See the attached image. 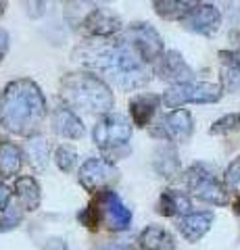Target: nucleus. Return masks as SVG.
Segmentation results:
<instances>
[{
	"instance_id": "nucleus-19",
	"label": "nucleus",
	"mask_w": 240,
	"mask_h": 250,
	"mask_svg": "<svg viewBox=\"0 0 240 250\" xmlns=\"http://www.w3.org/2000/svg\"><path fill=\"white\" fill-rule=\"evenodd\" d=\"M23 167V150L11 140L0 138V179L15 177Z\"/></svg>"
},
{
	"instance_id": "nucleus-31",
	"label": "nucleus",
	"mask_w": 240,
	"mask_h": 250,
	"mask_svg": "<svg viewBox=\"0 0 240 250\" xmlns=\"http://www.w3.org/2000/svg\"><path fill=\"white\" fill-rule=\"evenodd\" d=\"M6 52H9V34L4 29H0V62L6 57Z\"/></svg>"
},
{
	"instance_id": "nucleus-15",
	"label": "nucleus",
	"mask_w": 240,
	"mask_h": 250,
	"mask_svg": "<svg viewBox=\"0 0 240 250\" xmlns=\"http://www.w3.org/2000/svg\"><path fill=\"white\" fill-rule=\"evenodd\" d=\"M52 131L61 138H67V140H77L86 134L84 129V123L82 119L77 117V113L73 111L71 106L67 104H61L52 111Z\"/></svg>"
},
{
	"instance_id": "nucleus-10",
	"label": "nucleus",
	"mask_w": 240,
	"mask_h": 250,
	"mask_svg": "<svg viewBox=\"0 0 240 250\" xmlns=\"http://www.w3.org/2000/svg\"><path fill=\"white\" fill-rule=\"evenodd\" d=\"M119 179V169L113 165V161L105 156H92L80 167L77 182L86 192H100L105 188L113 186Z\"/></svg>"
},
{
	"instance_id": "nucleus-14",
	"label": "nucleus",
	"mask_w": 240,
	"mask_h": 250,
	"mask_svg": "<svg viewBox=\"0 0 240 250\" xmlns=\"http://www.w3.org/2000/svg\"><path fill=\"white\" fill-rule=\"evenodd\" d=\"M215 221V215L211 210H190L188 215L177 217V231L182 233L184 240L188 242H198L200 238H205V233L211 229V225Z\"/></svg>"
},
{
	"instance_id": "nucleus-9",
	"label": "nucleus",
	"mask_w": 240,
	"mask_h": 250,
	"mask_svg": "<svg viewBox=\"0 0 240 250\" xmlns=\"http://www.w3.org/2000/svg\"><path fill=\"white\" fill-rule=\"evenodd\" d=\"M192 131H195V121L186 108H174L151 125V136L163 142H188Z\"/></svg>"
},
{
	"instance_id": "nucleus-24",
	"label": "nucleus",
	"mask_w": 240,
	"mask_h": 250,
	"mask_svg": "<svg viewBox=\"0 0 240 250\" xmlns=\"http://www.w3.org/2000/svg\"><path fill=\"white\" fill-rule=\"evenodd\" d=\"M27 154H29V161L32 165L38 169H44L48 165V144L40 138H29L27 140Z\"/></svg>"
},
{
	"instance_id": "nucleus-21",
	"label": "nucleus",
	"mask_w": 240,
	"mask_h": 250,
	"mask_svg": "<svg viewBox=\"0 0 240 250\" xmlns=\"http://www.w3.org/2000/svg\"><path fill=\"white\" fill-rule=\"evenodd\" d=\"M198 4L200 0H153L154 13L167 21H180Z\"/></svg>"
},
{
	"instance_id": "nucleus-3",
	"label": "nucleus",
	"mask_w": 240,
	"mask_h": 250,
	"mask_svg": "<svg viewBox=\"0 0 240 250\" xmlns=\"http://www.w3.org/2000/svg\"><path fill=\"white\" fill-rule=\"evenodd\" d=\"M61 100L75 111L90 115H107L115 106L113 92L107 82L86 71L69 73L61 80Z\"/></svg>"
},
{
	"instance_id": "nucleus-20",
	"label": "nucleus",
	"mask_w": 240,
	"mask_h": 250,
	"mask_svg": "<svg viewBox=\"0 0 240 250\" xmlns=\"http://www.w3.org/2000/svg\"><path fill=\"white\" fill-rule=\"evenodd\" d=\"M15 198L25 210H36L40 207V186L34 177L23 175L15 179Z\"/></svg>"
},
{
	"instance_id": "nucleus-8",
	"label": "nucleus",
	"mask_w": 240,
	"mask_h": 250,
	"mask_svg": "<svg viewBox=\"0 0 240 250\" xmlns=\"http://www.w3.org/2000/svg\"><path fill=\"white\" fill-rule=\"evenodd\" d=\"M121 38L131 46V50H134L146 65L157 62L165 54L163 38H161V34L151 23H131V25L126 27Z\"/></svg>"
},
{
	"instance_id": "nucleus-13",
	"label": "nucleus",
	"mask_w": 240,
	"mask_h": 250,
	"mask_svg": "<svg viewBox=\"0 0 240 250\" xmlns=\"http://www.w3.org/2000/svg\"><path fill=\"white\" fill-rule=\"evenodd\" d=\"M157 75H159V80H163L172 85L195 80L192 67L184 61L182 54L175 50H167L163 57L157 61Z\"/></svg>"
},
{
	"instance_id": "nucleus-1",
	"label": "nucleus",
	"mask_w": 240,
	"mask_h": 250,
	"mask_svg": "<svg viewBox=\"0 0 240 250\" xmlns=\"http://www.w3.org/2000/svg\"><path fill=\"white\" fill-rule=\"evenodd\" d=\"M73 57L119 90H138L151 82V67L123 38H92L75 50Z\"/></svg>"
},
{
	"instance_id": "nucleus-7",
	"label": "nucleus",
	"mask_w": 240,
	"mask_h": 250,
	"mask_svg": "<svg viewBox=\"0 0 240 250\" xmlns=\"http://www.w3.org/2000/svg\"><path fill=\"white\" fill-rule=\"evenodd\" d=\"M131 138V123L119 113L100 115L94 129H92V140L103 152L115 154L119 148H126Z\"/></svg>"
},
{
	"instance_id": "nucleus-5",
	"label": "nucleus",
	"mask_w": 240,
	"mask_h": 250,
	"mask_svg": "<svg viewBox=\"0 0 240 250\" xmlns=\"http://www.w3.org/2000/svg\"><path fill=\"white\" fill-rule=\"evenodd\" d=\"M184 182L188 192L195 198L213 207H223L230 202V190L223 179L218 177L215 169L207 163H195L184 173Z\"/></svg>"
},
{
	"instance_id": "nucleus-22",
	"label": "nucleus",
	"mask_w": 240,
	"mask_h": 250,
	"mask_svg": "<svg viewBox=\"0 0 240 250\" xmlns=\"http://www.w3.org/2000/svg\"><path fill=\"white\" fill-rule=\"evenodd\" d=\"M153 167L159 175H163V177L177 175V171H180V156H177V150L172 144H165V146L157 148L154 159H153Z\"/></svg>"
},
{
	"instance_id": "nucleus-33",
	"label": "nucleus",
	"mask_w": 240,
	"mask_h": 250,
	"mask_svg": "<svg viewBox=\"0 0 240 250\" xmlns=\"http://www.w3.org/2000/svg\"><path fill=\"white\" fill-rule=\"evenodd\" d=\"M232 208H234V213H236V215H240V192L236 194L234 202H232Z\"/></svg>"
},
{
	"instance_id": "nucleus-27",
	"label": "nucleus",
	"mask_w": 240,
	"mask_h": 250,
	"mask_svg": "<svg viewBox=\"0 0 240 250\" xmlns=\"http://www.w3.org/2000/svg\"><path fill=\"white\" fill-rule=\"evenodd\" d=\"M223 182H226L230 192H236V194L240 192V156L228 165L226 175H223Z\"/></svg>"
},
{
	"instance_id": "nucleus-34",
	"label": "nucleus",
	"mask_w": 240,
	"mask_h": 250,
	"mask_svg": "<svg viewBox=\"0 0 240 250\" xmlns=\"http://www.w3.org/2000/svg\"><path fill=\"white\" fill-rule=\"evenodd\" d=\"M6 2H9V0H0V17H2V13L6 9Z\"/></svg>"
},
{
	"instance_id": "nucleus-11",
	"label": "nucleus",
	"mask_w": 240,
	"mask_h": 250,
	"mask_svg": "<svg viewBox=\"0 0 240 250\" xmlns=\"http://www.w3.org/2000/svg\"><path fill=\"white\" fill-rule=\"evenodd\" d=\"M180 25L190 34L211 38L221 27V13L213 4H198L196 9H192L186 17L180 19Z\"/></svg>"
},
{
	"instance_id": "nucleus-2",
	"label": "nucleus",
	"mask_w": 240,
	"mask_h": 250,
	"mask_svg": "<svg viewBox=\"0 0 240 250\" xmlns=\"http://www.w3.org/2000/svg\"><path fill=\"white\" fill-rule=\"evenodd\" d=\"M48 115L42 90L32 80H15L0 92V127L15 136L34 138Z\"/></svg>"
},
{
	"instance_id": "nucleus-6",
	"label": "nucleus",
	"mask_w": 240,
	"mask_h": 250,
	"mask_svg": "<svg viewBox=\"0 0 240 250\" xmlns=\"http://www.w3.org/2000/svg\"><path fill=\"white\" fill-rule=\"evenodd\" d=\"M221 85L211 82H184L172 85L161 100L165 108H182L184 104H213L221 100Z\"/></svg>"
},
{
	"instance_id": "nucleus-26",
	"label": "nucleus",
	"mask_w": 240,
	"mask_h": 250,
	"mask_svg": "<svg viewBox=\"0 0 240 250\" xmlns=\"http://www.w3.org/2000/svg\"><path fill=\"white\" fill-rule=\"evenodd\" d=\"M55 163H57V167L63 171V173H69V171H73L75 167V163H77V152H75V148L71 146H59L57 150H55Z\"/></svg>"
},
{
	"instance_id": "nucleus-12",
	"label": "nucleus",
	"mask_w": 240,
	"mask_h": 250,
	"mask_svg": "<svg viewBox=\"0 0 240 250\" xmlns=\"http://www.w3.org/2000/svg\"><path fill=\"white\" fill-rule=\"evenodd\" d=\"M75 31H80V34L88 36V38H113L121 31V21L117 15L94 6L92 13L82 21V25Z\"/></svg>"
},
{
	"instance_id": "nucleus-4",
	"label": "nucleus",
	"mask_w": 240,
	"mask_h": 250,
	"mask_svg": "<svg viewBox=\"0 0 240 250\" xmlns=\"http://www.w3.org/2000/svg\"><path fill=\"white\" fill-rule=\"evenodd\" d=\"M77 221H82V225L90 229L105 225L111 231H126L131 225V210L121 202L117 192H113L111 188H105V190L96 192L90 207L77 213Z\"/></svg>"
},
{
	"instance_id": "nucleus-23",
	"label": "nucleus",
	"mask_w": 240,
	"mask_h": 250,
	"mask_svg": "<svg viewBox=\"0 0 240 250\" xmlns=\"http://www.w3.org/2000/svg\"><path fill=\"white\" fill-rule=\"evenodd\" d=\"M23 217H25V208L19 202H9V207L0 210V231H11L19 228Z\"/></svg>"
},
{
	"instance_id": "nucleus-28",
	"label": "nucleus",
	"mask_w": 240,
	"mask_h": 250,
	"mask_svg": "<svg viewBox=\"0 0 240 250\" xmlns=\"http://www.w3.org/2000/svg\"><path fill=\"white\" fill-rule=\"evenodd\" d=\"M221 90L240 92V71L223 65V69H221Z\"/></svg>"
},
{
	"instance_id": "nucleus-25",
	"label": "nucleus",
	"mask_w": 240,
	"mask_h": 250,
	"mask_svg": "<svg viewBox=\"0 0 240 250\" xmlns=\"http://www.w3.org/2000/svg\"><path fill=\"white\" fill-rule=\"evenodd\" d=\"M238 129H240V113H230V115L219 117V119L211 125L209 134L211 136H226V134H232V131H238Z\"/></svg>"
},
{
	"instance_id": "nucleus-32",
	"label": "nucleus",
	"mask_w": 240,
	"mask_h": 250,
	"mask_svg": "<svg viewBox=\"0 0 240 250\" xmlns=\"http://www.w3.org/2000/svg\"><path fill=\"white\" fill-rule=\"evenodd\" d=\"M98 250H138V248L130 246V244H119V242H115V244H105L103 248H98Z\"/></svg>"
},
{
	"instance_id": "nucleus-16",
	"label": "nucleus",
	"mask_w": 240,
	"mask_h": 250,
	"mask_svg": "<svg viewBox=\"0 0 240 250\" xmlns=\"http://www.w3.org/2000/svg\"><path fill=\"white\" fill-rule=\"evenodd\" d=\"M159 104H163V100H161V96H157V94H138V96H134L130 100L131 123L138 125V127L151 125Z\"/></svg>"
},
{
	"instance_id": "nucleus-17",
	"label": "nucleus",
	"mask_w": 240,
	"mask_h": 250,
	"mask_svg": "<svg viewBox=\"0 0 240 250\" xmlns=\"http://www.w3.org/2000/svg\"><path fill=\"white\" fill-rule=\"evenodd\" d=\"M138 248L140 250H175V240L161 225H146L138 233Z\"/></svg>"
},
{
	"instance_id": "nucleus-35",
	"label": "nucleus",
	"mask_w": 240,
	"mask_h": 250,
	"mask_svg": "<svg viewBox=\"0 0 240 250\" xmlns=\"http://www.w3.org/2000/svg\"><path fill=\"white\" fill-rule=\"evenodd\" d=\"M100 2H109V0H100Z\"/></svg>"
},
{
	"instance_id": "nucleus-30",
	"label": "nucleus",
	"mask_w": 240,
	"mask_h": 250,
	"mask_svg": "<svg viewBox=\"0 0 240 250\" xmlns=\"http://www.w3.org/2000/svg\"><path fill=\"white\" fill-rule=\"evenodd\" d=\"M9 202H11V190L4 186L2 179H0V210L4 207H9Z\"/></svg>"
},
{
	"instance_id": "nucleus-29",
	"label": "nucleus",
	"mask_w": 240,
	"mask_h": 250,
	"mask_svg": "<svg viewBox=\"0 0 240 250\" xmlns=\"http://www.w3.org/2000/svg\"><path fill=\"white\" fill-rule=\"evenodd\" d=\"M219 59H221L223 65H228L232 69H236V71H240V50H221Z\"/></svg>"
},
{
	"instance_id": "nucleus-18",
	"label": "nucleus",
	"mask_w": 240,
	"mask_h": 250,
	"mask_svg": "<svg viewBox=\"0 0 240 250\" xmlns=\"http://www.w3.org/2000/svg\"><path fill=\"white\" fill-rule=\"evenodd\" d=\"M192 210V202L180 190H163L157 202V213L163 217H182Z\"/></svg>"
}]
</instances>
